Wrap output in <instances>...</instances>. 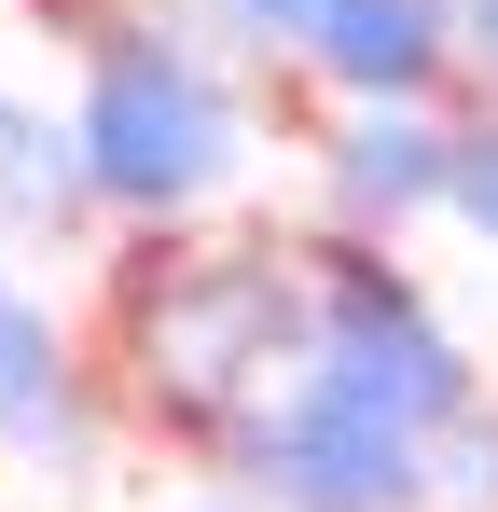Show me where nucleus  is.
I'll use <instances>...</instances> for the list:
<instances>
[{"mask_svg": "<svg viewBox=\"0 0 498 512\" xmlns=\"http://www.w3.org/2000/svg\"><path fill=\"white\" fill-rule=\"evenodd\" d=\"M319 319V250L277 222H125L97 236V319H83V374L125 443H153L180 471L222 457V429L305 360Z\"/></svg>", "mask_w": 498, "mask_h": 512, "instance_id": "1", "label": "nucleus"}, {"mask_svg": "<svg viewBox=\"0 0 498 512\" xmlns=\"http://www.w3.org/2000/svg\"><path fill=\"white\" fill-rule=\"evenodd\" d=\"M83 84H70V153L97 222H208L249 180V84L236 56L194 28V14H153V0H111L83 14Z\"/></svg>", "mask_w": 498, "mask_h": 512, "instance_id": "2", "label": "nucleus"}, {"mask_svg": "<svg viewBox=\"0 0 498 512\" xmlns=\"http://www.w3.org/2000/svg\"><path fill=\"white\" fill-rule=\"evenodd\" d=\"M319 250V319H305V374H332L346 402H374V416H402L415 443L457 416L471 388H485V360H471V333L415 291V263L388 250V236H305Z\"/></svg>", "mask_w": 498, "mask_h": 512, "instance_id": "3", "label": "nucleus"}, {"mask_svg": "<svg viewBox=\"0 0 498 512\" xmlns=\"http://www.w3.org/2000/svg\"><path fill=\"white\" fill-rule=\"evenodd\" d=\"M208 471L249 485L263 512H429V443H415L402 416H374V402H346L305 360L222 429Z\"/></svg>", "mask_w": 498, "mask_h": 512, "instance_id": "4", "label": "nucleus"}, {"mask_svg": "<svg viewBox=\"0 0 498 512\" xmlns=\"http://www.w3.org/2000/svg\"><path fill=\"white\" fill-rule=\"evenodd\" d=\"M443 153H457V97H332L319 111V222L402 250L415 222H443Z\"/></svg>", "mask_w": 498, "mask_h": 512, "instance_id": "5", "label": "nucleus"}, {"mask_svg": "<svg viewBox=\"0 0 498 512\" xmlns=\"http://www.w3.org/2000/svg\"><path fill=\"white\" fill-rule=\"evenodd\" d=\"M0 457H42V471H97L111 457V402L83 374V333L28 277H0Z\"/></svg>", "mask_w": 498, "mask_h": 512, "instance_id": "6", "label": "nucleus"}, {"mask_svg": "<svg viewBox=\"0 0 498 512\" xmlns=\"http://www.w3.org/2000/svg\"><path fill=\"white\" fill-rule=\"evenodd\" d=\"M291 70L319 97H457V0H319Z\"/></svg>", "mask_w": 498, "mask_h": 512, "instance_id": "7", "label": "nucleus"}, {"mask_svg": "<svg viewBox=\"0 0 498 512\" xmlns=\"http://www.w3.org/2000/svg\"><path fill=\"white\" fill-rule=\"evenodd\" d=\"M0 236L14 250H97V194H83V153H70V111L0 84Z\"/></svg>", "mask_w": 498, "mask_h": 512, "instance_id": "8", "label": "nucleus"}, {"mask_svg": "<svg viewBox=\"0 0 498 512\" xmlns=\"http://www.w3.org/2000/svg\"><path fill=\"white\" fill-rule=\"evenodd\" d=\"M429 512H498V388H471L429 429Z\"/></svg>", "mask_w": 498, "mask_h": 512, "instance_id": "9", "label": "nucleus"}, {"mask_svg": "<svg viewBox=\"0 0 498 512\" xmlns=\"http://www.w3.org/2000/svg\"><path fill=\"white\" fill-rule=\"evenodd\" d=\"M443 222L498 250V111H485V97H457V153H443Z\"/></svg>", "mask_w": 498, "mask_h": 512, "instance_id": "10", "label": "nucleus"}, {"mask_svg": "<svg viewBox=\"0 0 498 512\" xmlns=\"http://www.w3.org/2000/svg\"><path fill=\"white\" fill-rule=\"evenodd\" d=\"M208 42H236V56H263V70H291V42H305V14L319 0H180Z\"/></svg>", "mask_w": 498, "mask_h": 512, "instance_id": "11", "label": "nucleus"}, {"mask_svg": "<svg viewBox=\"0 0 498 512\" xmlns=\"http://www.w3.org/2000/svg\"><path fill=\"white\" fill-rule=\"evenodd\" d=\"M457 97L498 111V0H457Z\"/></svg>", "mask_w": 498, "mask_h": 512, "instance_id": "12", "label": "nucleus"}, {"mask_svg": "<svg viewBox=\"0 0 498 512\" xmlns=\"http://www.w3.org/2000/svg\"><path fill=\"white\" fill-rule=\"evenodd\" d=\"M166 512H263V499H249V485H222V471H194V485H180Z\"/></svg>", "mask_w": 498, "mask_h": 512, "instance_id": "13", "label": "nucleus"}, {"mask_svg": "<svg viewBox=\"0 0 498 512\" xmlns=\"http://www.w3.org/2000/svg\"><path fill=\"white\" fill-rule=\"evenodd\" d=\"M0 512H14V499H0Z\"/></svg>", "mask_w": 498, "mask_h": 512, "instance_id": "14", "label": "nucleus"}]
</instances>
